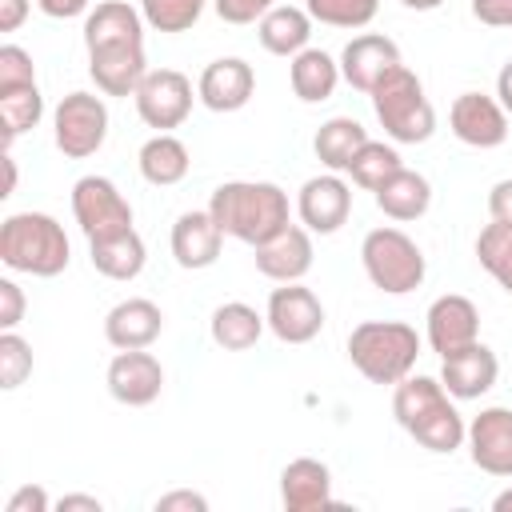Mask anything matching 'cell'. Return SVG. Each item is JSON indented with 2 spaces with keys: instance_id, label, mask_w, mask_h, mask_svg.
<instances>
[{
  "instance_id": "cell-50",
  "label": "cell",
  "mask_w": 512,
  "mask_h": 512,
  "mask_svg": "<svg viewBox=\"0 0 512 512\" xmlns=\"http://www.w3.org/2000/svg\"><path fill=\"white\" fill-rule=\"evenodd\" d=\"M404 8H412V12H432V8H440L444 0H400Z\"/></svg>"
},
{
  "instance_id": "cell-5",
  "label": "cell",
  "mask_w": 512,
  "mask_h": 512,
  "mask_svg": "<svg viewBox=\"0 0 512 512\" xmlns=\"http://www.w3.org/2000/svg\"><path fill=\"white\" fill-rule=\"evenodd\" d=\"M360 264H364L368 280L388 296H404V292L420 288L424 272H428L420 244L400 228H372L360 244Z\"/></svg>"
},
{
  "instance_id": "cell-28",
  "label": "cell",
  "mask_w": 512,
  "mask_h": 512,
  "mask_svg": "<svg viewBox=\"0 0 512 512\" xmlns=\"http://www.w3.org/2000/svg\"><path fill=\"white\" fill-rule=\"evenodd\" d=\"M136 164H140V176H144L148 184H156V188L180 184V180L188 176V168H192L184 140H176L172 132H156L152 140H144Z\"/></svg>"
},
{
  "instance_id": "cell-21",
  "label": "cell",
  "mask_w": 512,
  "mask_h": 512,
  "mask_svg": "<svg viewBox=\"0 0 512 512\" xmlns=\"http://www.w3.org/2000/svg\"><path fill=\"white\" fill-rule=\"evenodd\" d=\"M160 332H164V312L144 296L120 300L104 316V336L112 348H148Z\"/></svg>"
},
{
  "instance_id": "cell-36",
  "label": "cell",
  "mask_w": 512,
  "mask_h": 512,
  "mask_svg": "<svg viewBox=\"0 0 512 512\" xmlns=\"http://www.w3.org/2000/svg\"><path fill=\"white\" fill-rule=\"evenodd\" d=\"M208 0H140V16L156 32H188L204 16Z\"/></svg>"
},
{
  "instance_id": "cell-8",
  "label": "cell",
  "mask_w": 512,
  "mask_h": 512,
  "mask_svg": "<svg viewBox=\"0 0 512 512\" xmlns=\"http://www.w3.org/2000/svg\"><path fill=\"white\" fill-rule=\"evenodd\" d=\"M132 100H136V116L148 128L168 132V128H180L192 112V80L176 68H148Z\"/></svg>"
},
{
  "instance_id": "cell-1",
  "label": "cell",
  "mask_w": 512,
  "mask_h": 512,
  "mask_svg": "<svg viewBox=\"0 0 512 512\" xmlns=\"http://www.w3.org/2000/svg\"><path fill=\"white\" fill-rule=\"evenodd\" d=\"M212 220L220 224L224 236L244 240V244H264L280 228H288V192L272 180H228L212 192L208 200Z\"/></svg>"
},
{
  "instance_id": "cell-48",
  "label": "cell",
  "mask_w": 512,
  "mask_h": 512,
  "mask_svg": "<svg viewBox=\"0 0 512 512\" xmlns=\"http://www.w3.org/2000/svg\"><path fill=\"white\" fill-rule=\"evenodd\" d=\"M496 100L504 104V112L512 116V60L500 68V76H496Z\"/></svg>"
},
{
  "instance_id": "cell-15",
  "label": "cell",
  "mask_w": 512,
  "mask_h": 512,
  "mask_svg": "<svg viewBox=\"0 0 512 512\" xmlns=\"http://www.w3.org/2000/svg\"><path fill=\"white\" fill-rule=\"evenodd\" d=\"M252 92H256V72H252V64L240 60V56H220V60H212V64L200 72V80H196V96H200V104L212 108V112H240V108L252 100Z\"/></svg>"
},
{
  "instance_id": "cell-30",
  "label": "cell",
  "mask_w": 512,
  "mask_h": 512,
  "mask_svg": "<svg viewBox=\"0 0 512 512\" xmlns=\"http://www.w3.org/2000/svg\"><path fill=\"white\" fill-rule=\"evenodd\" d=\"M432 204V184L428 176L412 172V168H400L384 188H376V208L388 216V220H420Z\"/></svg>"
},
{
  "instance_id": "cell-26",
  "label": "cell",
  "mask_w": 512,
  "mask_h": 512,
  "mask_svg": "<svg viewBox=\"0 0 512 512\" xmlns=\"http://www.w3.org/2000/svg\"><path fill=\"white\" fill-rule=\"evenodd\" d=\"M288 80H292V92L304 104H320V100H328L336 92V84L344 76H340V60H332L324 48H304V52L292 56Z\"/></svg>"
},
{
  "instance_id": "cell-47",
  "label": "cell",
  "mask_w": 512,
  "mask_h": 512,
  "mask_svg": "<svg viewBox=\"0 0 512 512\" xmlns=\"http://www.w3.org/2000/svg\"><path fill=\"white\" fill-rule=\"evenodd\" d=\"M56 508H60V512H100L104 504H100L96 496H84V492H72V496H60V500H56Z\"/></svg>"
},
{
  "instance_id": "cell-34",
  "label": "cell",
  "mask_w": 512,
  "mask_h": 512,
  "mask_svg": "<svg viewBox=\"0 0 512 512\" xmlns=\"http://www.w3.org/2000/svg\"><path fill=\"white\" fill-rule=\"evenodd\" d=\"M476 260L504 292H512V224H484L476 236Z\"/></svg>"
},
{
  "instance_id": "cell-46",
  "label": "cell",
  "mask_w": 512,
  "mask_h": 512,
  "mask_svg": "<svg viewBox=\"0 0 512 512\" xmlns=\"http://www.w3.org/2000/svg\"><path fill=\"white\" fill-rule=\"evenodd\" d=\"M28 16V0H0V32H16Z\"/></svg>"
},
{
  "instance_id": "cell-38",
  "label": "cell",
  "mask_w": 512,
  "mask_h": 512,
  "mask_svg": "<svg viewBox=\"0 0 512 512\" xmlns=\"http://www.w3.org/2000/svg\"><path fill=\"white\" fill-rule=\"evenodd\" d=\"M20 84H36V64L20 44H4L0 48V92L20 88Z\"/></svg>"
},
{
  "instance_id": "cell-24",
  "label": "cell",
  "mask_w": 512,
  "mask_h": 512,
  "mask_svg": "<svg viewBox=\"0 0 512 512\" xmlns=\"http://www.w3.org/2000/svg\"><path fill=\"white\" fill-rule=\"evenodd\" d=\"M256 36H260L264 52H272V56H296L312 40V16H308V8L276 4L272 12H264L256 20Z\"/></svg>"
},
{
  "instance_id": "cell-11",
  "label": "cell",
  "mask_w": 512,
  "mask_h": 512,
  "mask_svg": "<svg viewBox=\"0 0 512 512\" xmlns=\"http://www.w3.org/2000/svg\"><path fill=\"white\" fill-rule=\"evenodd\" d=\"M348 212H352V188L336 172H324V176L304 180V188L296 196V216H300V224L308 232L332 236V232H340V224L348 220Z\"/></svg>"
},
{
  "instance_id": "cell-41",
  "label": "cell",
  "mask_w": 512,
  "mask_h": 512,
  "mask_svg": "<svg viewBox=\"0 0 512 512\" xmlns=\"http://www.w3.org/2000/svg\"><path fill=\"white\" fill-rule=\"evenodd\" d=\"M48 508H52V500L40 484H20L4 504V512H48Z\"/></svg>"
},
{
  "instance_id": "cell-4",
  "label": "cell",
  "mask_w": 512,
  "mask_h": 512,
  "mask_svg": "<svg viewBox=\"0 0 512 512\" xmlns=\"http://www.w3.org/2000/svg\"><path fill=\"white\" fill-rule=\"evenodd\" d=\"M372 112L380 120V128L396 140V144H424L436 132V112L424 96V84L412 68H392L372 92Z\"/></svg>"
},
{
  "instance_id": "cell-6",
  "label": "cell",
  "mask_w": 512,
  "mask_h": 512,
  "mask_svg": "<svg viewBox=\"0 0 512 512\" xmlns=\"http://www.w3.org/2000/svg\"><path fill=\"white\" fill-rule=\"evenodd\" d=\"M52 136L68 160L100 152L108 140V104L92 92H68L52 112Z\"/></svg>"
},
{
  "instance_id": "cell-2",
  "label": "cell",
  "mask_w": 512,
  "mask_h": 512,
  "mask_svg": "<svg viewBox=\"0 0 512 512\" xmlns=\"http://www.w3.org/2000/svg\"><path fill=\"white\" fill-rule=\"evenodd\" d=\"M0 260L12 272L52 280L68 268L72 244L56 216L48 212H12L0 224Z\"/></svg>"
},
{
  "instance_id": "cell-12",
  "label": "cell",
  "mask_w": 512,
  "mask_h": 512,
  "mask_svg": "<svg viewBox=\"0 0 512 512\" xmlns=\"http://www.w3.org/2000/svg\"><path fill=\"white\" fill-rule=\"evenodd\" d=\"M164 388V368L152 352L144 348H120L108 364V392L112 400L128 404V408H144L160 396Z\"/></svg>"
},
{
  "instance_id": "cell-14",
  "label": "cell",
  "mask_w": 512,
  "mask_h": 512,
  "mask_svg": "<svg viewBox=\"0 0 512 512\" xmlns=\"http://www.w3.org/2000/svg\"><path fill=\"white\" fill-rule=\"evenodd\" d=\"M468 456L488 476H512V408H484L468 424Z\"/></svg>"
},
{
  "instance_id": "cell-29",
  "label": "cell",
  "mask_w": 512,
  "mask_h": 512,
  "mask_svg": "<svg viewBox=\"0 0 512 512\" xmlns=\"http://www.w3.org/2000/svg\"><path fill=\"white\" fill-rule=\"evenodd\" d=\"M264 328H268V320L252 304H244V300L220 304L212 312V320H208V332H212L216 348H224V352H248L264 336Z\"/></svg>"
},
{
  "instance_id": "cell-10",
  "label": "cell",
  "mask_w": 512,
  "mask_h": 512,
  "mask_svg": "<svg viewBox=\"0 0 512 512\" xmlns=\"http://www.w3.org/2000/svg\"><path fill=\"white\" fill-rule=\"evenodd\" d=\"M452 136L468 148H500L508 140V112L496 96L484 92H460L448 108Z\"/></svg>"
},
{
  "instance_id": "cell-35",
  "label": "cell",
  "mask_w": 512,
  "mask_h": 512,
  "mask_svg": "<svg viewBox=\"0 0 512 512\" xmlns=\"http://www.w3.org/2000/svg\"><path fill=\"white\" fill-rule=\"evenodd\" d=\"M308 16L328 28H364L376 20L380 0H304Z\"/></svg>"
},
{
  "instance_id": "cell-31",
  "label": "cell",
  "mask_w": 512,
  "mask_h": 512,
  "mask_svg": "<svg viewBox=\"0 0 512 512\" xmlns=\"http://www.w3.org/2000/svg\"><path fill=\"white\" fill-rule=\"evenodd\" d=\"M404 432H408L416 444H424L428 452H440V456H444V452H456V448L468 440V424H464V416L456 412V404H452L448 396H444L440 404H432V408H428L416 424H408Z\"/></svg>"
},
{
  "instance_id": "cell-20",
  "label": "cell",
  "mask_w": 512,
  "mask_h": 512,
  "mask_svg": "<svg viewBox=\"0 0 512 512\" xmlns=\"http://www.w3.org/2000/svg\"><path fill=\"white\" fill-rule=\"evenodd\" d=\"M88 76L104 96H132L140 80L148 76L144 44H120V48H100L88 52Z\"/></svg>"
},
{
  "instance_id": "cell-13",
  "label": "cell",
  "mask_w": 512,
  "mask_h": 512,
  "mask_svg": "<svg viewBox=\"0 0 512 512\" xmlns=\"http://www.w3.org/2000/svg\"><path fill=\"white\" fill-rule=\"evenodd\" d=\"M496 376H500V360L480 340H472L468 348H456V352L440 356V384L456 400H480L496 384Z\"/></svg>"
},
{
  "instance_id": "cell-33",
  "label": "cell",
  "mask_w": 512,
  "mask_h": 512,
  "mask_svg": "<svg viewBox=\"0 0 512 512\" xmlns=\"http://www.w3.org/2000/svg\"><path fill=\"white\" fill-rule=\"evenodd\" d=\"M400 168H404V164H400V152H396L392 144H384V140H368V144L352 156L348 176H352V184H360L364 192H376V188H384Z\"/></svg>"
},
{
  "instance_id": "cell-17",
  "label": "cell",
  "mask_w": 512,
  "mask_h": 512,
  "mask_svg": "<svg viewBox=\"0 0 512 512\" xmlns=\"http://www.w3.org/2000/svg\"><path fill=\"white\" fill-rule=\"evenodd\" d=\"M428 344L432 352L448 356L456 348H468L472 340H480V312L468 296L460 292H448V296H436L428 304Z\"/></svg>"
},
{
  "instance_id": "cell-22",
  "label": "cell",
  "mask_w": 512,
  "mask_h": 512,
  "mask_svg": "<svg viewBox=\"0 0 512 512\" xmlns=\"http://www.w3.org/2000/svg\"><path fill=\"white\" fill-rule=\"evenodd\" d=\"M120 44H144V16L124 0H104L84 16V48H120Z\"/></svg>"
},
{
  "instance_id": "cell-40",
  "label": "cell",
  "mask_w": 512,
  "mask_h": 512,
  "mask_svg": "<svg viewBox=\"0 0 512 512\" xmlns=\"http://www.w3.org/2000/svg\"><path fill=\"white\" fill-rule=\"evenodd\" d=\"M24 320V292L16 280H0V328H16Z\"/></svg>"
},
{
  "instance_id": "cell-9",
  "label": "cell",
  "mask_w": 512,
  "mask_h": 512,
  "mask_svg": "<svg viewBox=\"0 0 512 512\" xmlns=\"http://www.w3.org/2000/svg\"><path fill=\"white\" fill-rule=\"evenodd\" d=\"M264 320H268V328H272L276 340H284V344H308L324 328V304H320V296L312 288H304L300 280H292V284L272 288L268 308H264Z\"/></svg>"
},
{
  "instance_id": "cell-3",
  "label": "cell",
  "mask_w": 512,
  "mask_h": 512,
  "mask_svg": "<svg viewBox=\"0 0 512 512\" xmlns=\"http://www.w3.org/2000/svg\"><path fill=\"white\" fill-rule=\"evenodd\" d=\"M420 336L404 320H364L348 332V360L372 384H400L412 376Z\"/></svg>"
},
{
  "instance_id": "cell-7",
  "label": "cell",
  "mask_w": 512,
  "mask_h": 512,
  "mask_svg": "<svg viewBox=\"0 0 512 512\" xmlns=\"http://www.w3.org/2000/svg\"><path fill=\"white\" fill-rule=\"evenodd\" d=\"M72 216L88 240H104L132 228V204L108 176H80L72 184Z\"/></svg>"
},
{
  "instance_id": "cell-44",
  "label": "cell",
  "mask_w": 512,
  "mask_h": 512,
  "mask_svg": "<svg viewBox=\"0 0 512 512\" xmlns=\"http://www.w3.org/2000/svg\"><path fill=\"white\" fill-rule=\"evenodd\" d=\"M488 216L500 220V224H512V176L492 184V192H488Z\"/></svg>"
},
{
  "instance_id": "cell-18",
  "label": "cell",
  "mask_w": 512,
  "mask_h": 512,
  "mask_svg": "<svg viewBox=\"0 0 512 512\" xmlns=\"http://www.w3.org/2000/svg\"><path fill=\"white\" fill-rule=\"evenodd\" d=\"M308 268H312V232L304 224H288L272 240L256 244V272L276 284L304 280Z\"/></svg>"
},
{
  "instance_id": "cell-16",
  "label": "cell",
  "mask_w": 512,
  "mask_h": 512,
  "mask_svg": "<svg viewBox=\"0 0 512 512\" xmlns=\"http://www.w3.org/2000/svg\"><path fill=\"white\" fill-rule=\"evenodd\" d=\"M392 68H400V48H396V40H388L380 32L352 36L340 52V76L356 92H372Z\"/></svg>"
},
{
  "instance_id": "cell-39",
  "label": "cell",
  "mask_w": 512,
  "mask_h": 512,
  "mask_svg": "<svg viewBox=\"0 0 512 512\" xmlns=\"http://www.w3.org/2000/svg\"><path fill=\"white\" fill-rule=\"evenodd\" d=\"M212 8L224 24H256L264 12L276 8V0H212Z\"/></svg>"
},
{
  "instance_id": "cell-25",
  "label": "cell",
  "mask_w": 512,
  "mask_h": 512,
  "mask_svg": "<svg viewBox=\"0 0 512 512\" xmlns=\"http://www.w3.org/2000/svg\"><path fill=\"white\" fill-rule=\"evenodd\" d=\"M88 256H92V268L108 280H136L144 272V260H148V248L140 240L136 228L128 232H116V236H104V240H88Z\"/></svg>"
},
{
  "instance_id": "cell-37",
  "label": "cell",
  "mask_w": 512,
  "mask_h": 512,
  "mask_svg": "<svg viewBox=\"0 0 512 512\" xmlns=\"http://www.w3.org/2000/svg\"><path fill=\"white\" fill-rule=\"evenodd\" d=\"M32 376V344L16 336V328L0 332V388L12 392Z\"/></svg>"
},
{
  "instance_id": "cell-43",
  "label": "cell",
  "mask_w": 512,
  "mask_h": 512,
  "mask_svg": "<svg viewBox=\"0 0 512 512\" xmlns=\"http://www.w3.org/2000/svg\"><path fill=\"white\" fill-rule=\"evenodd\" d=\"M156 512H208V500H204L200 492L180 488V492L160 496V500H156Z\"/></svg>"
},
{
  "instance_id": "cell-32",
  "label": "cell",
  "mask_w": 512,
  "mask_h": 512,
  "mask_svg": "<svg viewBox=\"0 0 512 512\" xmlns=\"http://www.w3.org/2000/svg\"><path fill=\"white\" fill-rule=\"evenodd\" d=\"M44 116V96L36 84H20V88H4L0 92V128H4V148H12L16 136L32 132Z\"/></svg>"
},
{
  "instance_id": "cell-42",
  "label": "cell",
  "mask_w": 512,
  "mask_h": 512,
  "mask_svg": "<svg viewBox=\"0 0 512 512\" xmlns=\"http://www.w3.org/2000/svg\"><path fill=\"white\" fill-rule=\"evenodd\" d=\"M472 16L488 28H512V0H472Z\"/></svg>"
},
{
  "instance_id": "cell-49",
  "label": "cell",
  "mask_w": 512,
  "mask_h": 512,
  "mask_svg": "<svg viewBox=\"0 0 512 512\" xmlns=\"http://www.w3.org/2000/svg\"><path fill=\"white\" fill-rule=\"evenodd\" d=\"M0 164H4V192H0V196H12V192H16V160H12V152H8V148H4Z\"/></svg>"
},
{
  "instance_id": "cell-51",
  "label": "cell",
  "mask_w": 512,
  "mask_h": 512,
  "mask_svg": "<svg viewBox=\"0 0 512 512\" xmlns=\"http://www.w3.org/2000/svg\"><path fill=\"white\" fill-rule=\"evenodd\" d=\"M492 512H512V488H504V492L492 500Z\"/></svg>"
},
{
  "instance_id": "cell-45",
  "label": "cell",
  "mask_w": 512,
  "mask_h": 512,
  "mask_svg": "<svg viewBox=\"0 0 512 512\" xmlns=\"http://www.w3.org/2000/svg\"><path fill=\"white\" fill-rule=\"evenodd\" d=\"M36 8L52 20H72V16L92 12V0H36Z\"/></svg>"
},
{
  "instance_id": "cell-23",
  "label": "cell",
  "mask_w": 512,
  "mask_h": 512,
  "mask_svg": "<svg viewBox=\"0 0 512 512\" xmlns=\"http://www.w3.org/2000/svg\"><path fill=\"white\" fill-rule=\"evenodd\" d=\"M280 500L288 512H312L332 504V472L324 460L300 456L280 472Z\"/></svg>"
},
{
  "instance_id": "cell-27",
  "label": "cell",
  "mask_w": 512,
  "mask_h": 512,
  "mask_svg": "<svg viewBox=\"0 0 512 512\" xmlns=\"http://www.w3.org/2000/svg\"><path fill=\"white\" fill-rule=\"evenodd\" d=\"M368 144V128L352 116H332L316 128L312 136V148H316V160L328 168V172H348L352 156Z\"/></svg>"
},
{
  "instance_id": "cell-19",
  "label": "cell",
  "mask_w": 512,
  "mask_h": 512,
  "mask_svg": "<svg viewBox=\"0 0 512 512\" xmlns=\"http://www.w3.org/2000/svg\"><path fill=\"white\" fill-rule=\"evenodd\" d=\"M220 244H224V232H220V224L212 220L208 208L176 216V224H172V256H176L180 268H188V272L212 268L220 260Z\"/></svg>"
}]
</instances>
